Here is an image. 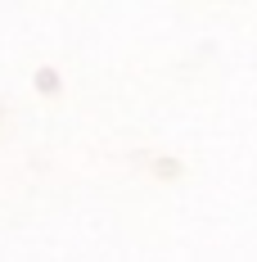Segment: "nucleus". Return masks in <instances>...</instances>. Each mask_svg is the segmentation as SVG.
Here are the masks:
<instances>
[]
</instances>
